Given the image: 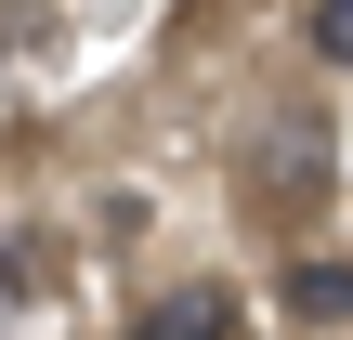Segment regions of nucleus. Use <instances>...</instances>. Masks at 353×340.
<instances>
[{
    "instance_id": "nucleus-3",
    "label": "nucleus",
    "mask_w": 353,
    "mask_h": 340,
    "mask_svg": "<svg viewBox=\"0 0 353 340\" xmlns=\"http://www.w3.org/2000/svg\"><path fill=\"white\" fill-rule=\"evenodd\" d=\"M131 340H236V288H170V301H144Z\"/></svg>"
},
{
    "instance_id": "nucleus-2",
    "label": "nucleus",
    "mask_w": 353,
    "mask_h": 340,
    "mask_svg": "<svg viewBox=\"0 0 353 340\" xmlns=\"http://www.w3.org/2000/svg\"><path fill=\"white\" fill-rule=\"evenodd\" d=\"M275 301H288L301 328H353V262H314V249H301V262L275 275Z\"/></svg>"
},
{
    "instance_id": "nucleus-4",
    "label": "nucleus",
    "mask_w": 353,
    "mask_h": 340,
    "mask_svg": "<svg viewBox=\"0 0 353 340\" xmlns=\"http://www.w3.org/2000/svg\"><path fill=\"white\" fill-rule=\"evenodd\" d=\"M301 39H314L327 66H353V0H327V13H301Z\"/></svg>"
},
{
    "instance_id": "nucleus-1",
    "label": "nucleus",
    "mask_w": 353,
    "mask_h": 340,
    "mask_svg": "<svg viewBox=\"0 0 353 340\" xmlns=\"http://www.w3.org/2000/svg\"><path fill=\"white\" fill-rule=\"evenodd\" d=\"M327 197H341V131H327L314 105H262V118L236 131V210H249L262 236H314Z\"/></svg>"
},
{
    "instance_id": "nucleus-5",
    "label": "nucleus",
    "mask_w": 353,
    "mask_h": 340,
    "mask_svg": "<svg viewBox=\"0 0 353 340\" xmlns=\"http://www.w3.org/2000/svg\"><path fill=\"white\" fill-rule=\"evenodd\" d=\"M26 288H39V249H0V314H13Z\"/></svg>"
}]
</instances>
